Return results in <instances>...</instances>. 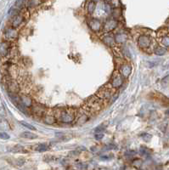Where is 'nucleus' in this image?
Listing matches in <instances>:
<instances>
[{
	"instance_id": "7ed1b4c3",
	"label": "nucleus",
	"mask_w": 169,
	"mask_h": 170,
	"mask_svg": "<svg viewBox=\"0 0 169 170\" xmlns=\"http://www.w3.org/2000/svg\"><path fill=\"white\" fill-rule=\"evenodd\" d=\"M122 73H119L117 72H114L112 78L111 80V86L113 89H118L122 84Z\"/></svg>"
},
{
	"instance_id": "f3484780",
	"label": "nucleus",
	"mask_w": 169,
	"mask_h": 170,
	"mask_svg": "<svg viewBox=\"0 0 169 170\" xmlns=\"http://www.w3.org/2000/svg\"><path fill=\"white\" fill-rule=\"evenodd\" d=\"M44 121L46 123H48V124H53V123H54V117L53 115L52 116L47 115V116L44 117Z\"/></svg>"
},
{
	"instance_id": "dca6fc26",
	"label": "nucleus",
	"mask_w": 169,
	"mask_h": 170,
	"mask_svg": "<svg viewBox=\"0 0 169 170\" xmlns=\"http://www.w3.org/2000/svg\"><path fill=\"white\" fill-rule=\"evenodd\" d=\"M5 34H6L7 37H9V38H14L16 37V32L14 29H8Z\"/></svg>"
},
{
	"instance_id": "a878e982",
	"label": "nucleus",
	"mask_w": 169,
	"mask_h": 170,
	"mask_svg": "<svg viewBox=\"0 0 169 170\" xmlns=\"http://www.w3.org/2000/svg\"><path fill=\"white\" fill-rule=\"evenodd\" d=\"M103 137H104V134H101V133H98V134H95V139L97 140H102Z\"/></svg>"
},
{
	"instance_id": "a211bd4d",
	"label": "nucleus",
	"mask_w": 169,
	"mask_h": 170,
	"mask_svg": "<svg viewBox=\"0 0 169 170\" xmlns=\"http://www.w3.org/2000/svg\"><path fill=\"white\" fill-rule=\"evenodd\" d=\"M104 42L106 43V44H108V45H112V44H114V43L116 42L115 41V37H110V36H108V37H105L104 39Z\"/></svg>"
},
{
	"instance_id": "ddd939ff",
	"label": "nucleus",
	"mask_w": 169,
	"mask_h": 170,
	"mask_svg": "<svg viewBox=\"0 0 169 170\" xmlns=\"http://www.w3.org/2000/svg\"><path fill=\"white\" fill-rule=\"evenodd\" d=\"M114 37L116 43H124L127 40V36L125 34H116Z\"/></svg>"
},
{
	"instance_id": "f03ea898",
	"label": "nucleus",
	"mask_w": 169,
	"mask_h": 170,
	"mask_svg": "<svg viewBox=\"0 0 169 170\" xmlns=\"http://www.w3.org/2000/svg\"><path fill=\"white\" fill-rule=\"evenodd\" d=\"M102 99L99 96H92L87 100V103L85 104L86 109L88 111L91 113H95L99 111L102 109Z\"/></svg>"
},
{
	"instance_id": "f8f14e48",
	"label": "nucleus",
	"mask_w": 169,
	"mask_h": 170,
	"mask_svg": "<svg viewBox=\"0 0 169 170\" xmlns=\"http://www.w3.org/2000/svg\"><path fill=\"white\" fill-rule=\"evenodd\" d=\"M20 102H21V104L25 106H32V99L29 97H27V96H23V97L20 98Z\"/></svg>"
},
{
	"instance_id": "20e7f679",
	"label": "nucleus",
	"mask_w": 169,
	"mask_h": 170,
	"mask_svg": "<svg viewBox=\"0 0 169 170\" xmlns=\"http://www.w3.org/2000/svg\"><path fill=\"white\" fill-rule=\"evenodd\" d=\"M111 94H112V92H111V89L106 87H103L102 89H99L97 95L102 99H108L111 98Z\"/></svg>"
},
{
	"instance_id": "412c9836",
	"label": "nucleus",
	"mask_w": 169,
	"mask_h": 170,
	"mask_svg": "<svg viewBox=\"0 0 169 170\" xmlns=\"http://www.w3.org/2000/svg\"><path fill=\"white\" fill-rule=\"evenodd\" d=\"M142 139L144 140V141L148 142V141H150V140H151V135L149 134H142Z\"/></svg>"
},
{
	"instance_id": "b1692460",
	"label": "nucleus",
	"mask_w": 169,
	"mask_h": 170,
	"mask_svg": "<svg viewBox=\"0 0 169 170\" xmlns=\"http://www.w3.org/2000/svg\"><path fill=\"white\" fill-rule=\"evenodd\" d=\"M105 130V127L104 126H99V127H98V128H96L95 129H94V132H95L96 134H98V133H101L102 131H104Z\"/></svg>"
},
{
	"instance_id": "2eb2a0df",
	"label": "nucleus",
	"mask_w": 169,
	"mask_h": 170,
	"mask_svg": "<svg viewBox=\"0 0 169 170\" xmlns=\"http://www.w3.org/2000/svg\"><path fill=\"white\" fill-rule=\"evenodd\" d=\"M161 43L164 47H169V35L166 34L161 38Z\"/></svg>"
},
{
	"instance_id": "0eeeda50",
	"label": "nucleus",
	"mask_w": 169,
	"mask_h": 170,
	"mask_svg": "<svg viewBox=\"0 0 169 170\" xmlns=\"http://www.w3.org/2000/svg\"><path fill=\"white\" fill-rule=\"evenodd\" d=\"M89 25L90 27V28L93 31H94V32H97V31H99L101 28V23L98 20H91Z\"/></svg>"
},
{
	"instance_id": "aec40b11",
	"label": "nucleus",
	"mask_w": 169,
	"mask_h": 170,
	"mask_svg": "<svg viewBox=\"0 0 169 170\" xmlns=\"http://www.w3.org/2000/svg\"><path fill=\"white\" fill-rule=\"evenodd\" d=\"M26 3V0H17L16 3H15V6L18 7V8H22L24 6Z\"/></svg>"
},
{
	"instance_id": "4be33fe9",
	"label": "nucleus",
	"mask_w": 169,
	"mask_h": 170,
	"mask_svg": "<svg viewBox=\"0 0 169 170\" xmlns=\"http://www.w3.org/2000/svg\"><path fill=\"white\" fill-rule=\"evenodd\" d=\"M88 10H89V13H93V11L94 10V3L91 2L89 4V8H88Z\"/></svg>"
},
{
	"instance_id": "f257e3e1",
	"label": "nucleus",
	"mask_w": 169,
	"mask_h": 170,
	"mask_svg": "<svg viewBox=\"0 0 169 170\" xmlns=\"http://www.w3.org/2000/svg\"><path fill=\"white\" fill-rule=\"evenodd\" d=\"M75 116V111L72 109H62L59 110L56 112V117L64 123H71L74 122Z\"/></svg>"
},
{
	"instance_id": "393cba45",
	"label": "nucleus",
	"mask_w": 169,
	"mask_h": 170,
	"mask_svg": "<svg viewBox=\"0 0 169 170\" xmlns=\"http://www.w3.org/2000/svg\"><path fill=\"white\" fill-rule=\"evenodd\" d=\"M111 149H117V147L115 145H111V144H110L109 145H106V151H109L111 150Z\"/></svg>"
},
{
	"instance_id": "bb28decb",
	"label": "nucleus",
	"mask_w": 169,
	"mask_h": 170,
	"mask_svg": "<svg viewBox=\"0 0 169 170\" xmlns=\"http://www.w3.org/2000/svg\"><path fill=\"white\" fill-rule=\"evenodd\" d=\"M112 155H111V156H101L100 157V160H102V161H107V160H110V159H111V158H109L110 157H111Z\"/></svg>"
},
{
	"instance_id": "1a4fd4ad",
	"label": "nucleus",
	"mask_w": 169,
	"mask_h": 170,
	"mask_svg": "<svg viewBox=\"0 0 169 170\" xmlns=\"http://www.w3.org/2000/svg\"><path fill=\"white\" fill-rule=\"evenodd\" d=\"M22 20H23V18H22L21 15H15L13 19V22H12V26H13L14 28L19 27V26L20 25V23L22 22Z\"/></svg>"
},
{
	"instance_id": "39448f33",
	"label": "nucleus",
	"mask_w": 169,
	"mask_h": 170,
	"mask_svg": "<svg viewBox=\"0 0 169 170\" xmlns=\"http://www.w3.org/2000/svg\"><path fill=\"white\" fill-rule=\"evenodd\" d=\"M139 45L141 49H148V48L151 46V38H150L148 36H145V35H143V36H140L139 38Z\"/></svg>"
},
{
	"instance_id": "9b49d317",
	"label": "nucleus",
	"mask_w": 169,
	"mask_h": 170,
	"mask_svg": "<svg viewBox=\"0 0 169 170\" xmlns=\"http://www.w3.org/2000/svg\"><path fill=\"white\" fill-rule=\"evenodd\" d=\"M49 149V145H48L47 143H42V144H38L37 146L35 147V150L38 152H46V151Z\"/></svg>"
},
{
	"instance_id": "423d86ee",
	"label": "nucleus",
	"mask_w": 169,
	"mask_h": 170,
	"mask_svg": "<svg viewBox=\"0 0 169 170\" xmlns=\"http://www.w3.org/2000/svg\"><path fill=\"white\" fill-rule=\"evenodd\" d=\"M116 26H117V21L116 20H108L106 22V24H105L104 28L106 29V31L110 32V31L113 30Z\"/></svg>"
},
{
	"instance_id": "6ab92c4d",
	"label": "nucleus",
	"mask_w": 169,
	"mask_h": 170,
	"mask_svg": "<svg viewBox=\"0 0 169 170\" xmlns=\"http://www.w3.org/2000/svg\"><path fill=\"white\" fill-rule=\"evenodd\" d=\"M20 123L22 125V126H24L25 128H28V129H30V130H37L36 129V128L34 126H32V125H31V124H29L28 123H26V122H20Z\"/></svg>"
},
{
	"instance_id": "6e6552de",
	"label": "nucleus",
	"mask_w": 169,
	"mask_h": 170,
	"mask_svg": "<svg viewBox=\"0 0 169 170\" xmlns=\"http://www.w3.org/2000/svg\"><path fill=\"white\" fill-rule=\"evenodd\" d=\"M130 72H131V67L129 65L125 64L121 67V73H122V75L124 77V78L128 77V75L130 74Z\"/></svg>"
},
{
	"instance_id": "4468645a",
	"label": "nucleus",
	"mask_w": 169,
	"mask_h": 170,
	"mask_svg": "<svg viewBox=\"0 0 169 170\" xmlns=\"http://www.w3.org/2000/svg\"><path fill=\"white\" fill-rule=\"evenodd\" d=\"M155 54L156 55H159V56H161V55H164L165 54L167 53V49L165 48H162V47H157L156 49H155Z\"/></svg>"
},
{
	"instance_id": "9d476101",
	"label": "nucleus",
	"mask_w": 169,
	"mask_h": 170,
	"mask_svg": "<svg viewBox=\"0 0 169 170\" xmlns=\"http://www.w3.org/2000/svg\"><path fill=\"white\" fill-rule=\"evenodd\" d=\"M20 137L21 138H25V139H29V140H35V139L37 138V135L33 133H31V132H23V133L20 134Z\"/></svg>"
},
{
	"instance_id": "5701e85b",
	"label": "nucleus",
	"mask_w": 169,
	"mask_h": 170,
	"mask_svg": "<svg viewBox=\"0 0 169 170\" xmlns=\"http://www.w3.org/2000/svg\"><path fill=\"white\" fill-rule=\"evenodd\" d=\"M0 137H1L2 140H9V135L5 133V132H2L1 134H0Z\"/></svg>"
}]
</instances>
